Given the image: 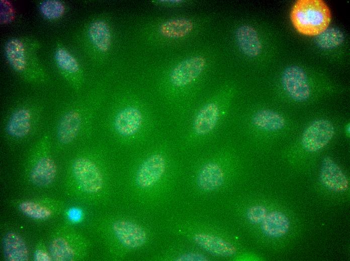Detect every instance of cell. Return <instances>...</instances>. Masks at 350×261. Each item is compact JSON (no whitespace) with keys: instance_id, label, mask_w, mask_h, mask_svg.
Segmentation results:
<instances>
[{"instance_id":"obj_26","label":"cell","mask_w":350,"mask_h":261,"mask_svg":"<svg viewBox=\"0 0 350 261\" xmlns=\"http://www.w3.org/2000/svg\"><path fill=\"white\" fill-rule=\"evenodd\" d=\"M38 8L41 14L46 19L56 21L65 13L66 6L58 0H45L40 2Z\"/></svg>"},{"instance_id":"obj_4","label":"cell","mask_w":350,"mask_h":261,"mask_svg":"<svg viewBox=\"0 0 350 261\" xmlns=\"http://www.w3.org/2000/svg\"><path fill=\"white\" fill-rule=\"evenodd\" d=\"M45 106V101L39 97H27L15 104L3 122L4 138L14 143L33 138L40 126Z\"/></svg>"},{"instance_id":"obj_3","label":"cell","mask_w":350,"mask_h":261,"mask_svg":"<svg viewBox=\"0 0 350 261\" xmlns=\"http://www.w3.org/2000/svg\"><path fill=\"white\" fill-rule=\"evenodd\" d=\"M40 47V43L36 40L23 37L10 38L4 46L9 65L19 77L29 84L44 85L50 80L38 56Z\"/></svg>"},{"instance_id":"obj_9","label":"cell","mask_w":350,"mask_h":261,"mask_svg":"<svg viewBox=\"0 0 350 261\" xmlns=\"http://www.w3.org/2000/svg\"><path fill=\"white\" fill-rule=\"evenodd\" d=\"M53 60L64 80L73 90H79L82 82L81 69L75 57L64 45L58 43L54 51Z\"/></svg>"},{"instance_id":"obj_25","label":"cell","mask_w":350,"mask_h":261,"mask_svg":"<svg viewBox=\"0 0 350 261\" xmlns=\"http://www.w3.org/2000/svg\"><path fill=\"white\" fill-rule=\"evenodd\" d=\"M49 249L52 259L54 260L69 261L72 260L74 256L72 248L65 240L60 237L51 241Z\"/></svg>"},{"instance_id":"obj_11","label":"cell","mask_w":350,"mask_h":261,"mask_svg":"<svg viewBox=\"0 0 350 261\" xmlns=\"http://www.w3.org/2000/svg\"><path fill=\"white\" fill-rule=\"evenodd\" d=\"M335 134V128L331 121L326 119L313 121L304 130L301 144L307 152H315L325 147Z\"/></svg>"},{"instance_id":"obj_20","label":"cell","mask_w":350,"mask_h":261,"mask_svg":"<svg viewBox=\"0 0 350 261\" xmlns=\"http://www.w3.org/2000/svg\"><path fill=\"white\" fill-rule=\"evenodd\" d=\"M250 123L258 131L271 133L279 131L285 126L284 118L278 112L262 109L255 112L251 117Z\"/></svg>"},{"instance_id":"obj_33","label":"cell","mask_w":350,"mask_h":261,"mask_svg":"<svg viewBox=\"0 0 350 261\" xmlns=\"http://www.w3.org/2000/svg\"><path fill=\"white\" fill-rule=\"evenodd\" d=\"M345 131H346L347 134H349V124L346 126Z\"/></svg>"},{"instance_id":"obj_15","label":"cell","mask_w":350,"mask_h":261,"mask_svg":"<svg viewBox=\"0 0 350 261\" xmlns=\"http://www.w3.org/2000/svg\"><path fill=\"white\" fill-rule=\"evenodd\" d=\"M319 177L323 185L330 190L340 192L348 187L347 178L329 157H325L322 160Z\"/></svg>"},{"instance_id":"obj_5","label":"cell","mask_w":350,"mask_h":261,"mask_svg":"<svg viewBox=\"0 0 350 261\" xmlns=\"http://www.w3.org/2000/svg\"><path fill=\"white\" fill-rule=\"evenodd\" d=\"M224 114L218 101L206 102L188 122L182 139L188 144H199L212 139L224 124Z\"/></svg>"},{"instance_id":"obj_7","label":"cell","mask_w":350,"mask_h":261,"mask_svg":"<svg viewBox=\"0 0 350 261\" xmlns=\"http://www.w3.org/2000/svg\"><path fill=\"white\" fill-rule=\"evenodd\" d=\"M71 172L77 186L86 193H97L103 187V172L97 163L90 157L79 156L74 159Z\"/></svg>"},{"instance_id":"obj_1","label":"cell","mask_w":350,"mask_h":261,"mask_svg":"<svg viewBox=\"0 0 350 261\" xmlns=\"http://www.w3.org/2000/svg\"><path fill=\"white\" fill-rule=\"evenodd\" d=\"M99 123L107 139L122 144H133L158 139L159 122L137 105L122 106Z\"/></svg>"},{"instance_id":"obj_16","label":"cell","mask_w":350,"mask_h":261,"mask_svg":"<svg viewBox=\"0 0 350 261\" xmlns=\"http://www.w3.org/2000/svg\"><path fill=\"white\" fill-rule=\"evenodd\" d=\"M56 174L57 167L54 160L49 156L42 155L33 164L29 178L35 186L44 187L53 182Z\"/></svg>"},{"instance_id":"obj_19","label":"cell","mask_w":350,"mask_h":261,"mask_svg":"<svg viewBox=\"0 0 350 261\" xmlns=\"http://www.w3.org/2000/svg\"><path fill=\"white\" fill-rule=\"evenodd\" d=\"M235 37L237 45L241 52L249 57L258 56L262 45L256 30L249 25L239 26L235 31Z\"/></svg>"},{"instance_id":"obj_12","label":"cell","mask_w":350,"mask_h":261,"mask_svg":"<svg viewBox=\"0 0 350 261\" xmlns=\"http://www.w3.org/2000/svg\"><path fill=\"white\" fill-rule=\"evenodd\" d=\"M282 84L286 93L293 100L302 102L310 95V87L305 71L301 67L292 65L283 71Z\"/></svg>"},{"instance_id":"obj_17","label":"cell","mask_w":350,"mask_h":261,"mask_svg":"<svg viewBox=\"0 0 350 261\" xmlns=\"http://www.w3.org/2000/svg\"><path fill=\"white\" fill-rule=\"evenodd\" d=\"M195 243L208 253L220 257H229L236 254L235 247L224 239L212 234L200 233L193 237Z\"/></svg>"},{"instance_id":"obj_8","label":"cell","mask_w":350,"mask_h":261,"mask_svg":"<svg viewBox=\"0 0 350 261\" xmlns=\"http://www.w3.org/2000/svg\"><path fill=\"white\" fill-rule=\"evenodd\" d=\"M167 168L164 155L160 152L153 153L138 165L134 175V182L140 188H151L163 178Z\"/></svg>"},{"instance_id":"obj_27","label":"cell","mask_w":350,"mask_h":261,"mask_svg":"<svg viewBox=\"0 0 350 261\" xmlns=\"http://www.w3.org/2000/svg\"><path fill=\"white\" fill-rule=\"evenodd\" d=\"M19 209L26 216L35 219H47L51 214L47 208L32 201L21 203Z\"/></svg>"},{"instance_id":"obj_22","label":"cell","mask_w":350,"mask_h":261,"mask_svg":"<svg viewBox=\"0 0 350 261\" xmlns=\"http://www.w3.org/2000/svg\"><path fill=\"white\" fill-rule=\"evenodd\" d=\"M290 222L288 217L282 212L273 211L267 213L261 223L262 232L271 237H279L284 235L288 231Z\"/></svg>"},{"instance_id":"obj_24","label":"cell","mask_w":350,"mask_h":261,"mask_svg":"<svg viewBox=\"0 0 350 261\" xmlns=\"http://www.w3.org/2000/svg\"><path fill=\"white\" fill-rule=\"evenodd\" d=\"M342 32L336 28H327L316 36V43L320 48L330 49L340 45L344 40Z\"/></svg>"},{"instance_id":"obj_14","label":"cell","mask_w":350,"mask_h":261,"mask_svg":"<svg viewBox=\"0 0 350 261\" xmlns=\"http://www.w3.org/2000/svg\"><path fill=\"white\" fill-rule=\"evenodd\" d=\"M114 234L119 242L125 247L135 249L143 245L147 240L144 229L132 222L119 220L112 225Z\"/></svg>"},{"instance_id":"obj_6","label":"cell","mask_w":350,"mask_h":261,"mask_svg":"<svg viewBox=\"0 0 350 261\" xmlns=\"http://www.w3.org/2000/svg\"><path fill=\"white\" fill-rule=\"evenodd\" d=\"M331 13L321 0H298L293 5L291 20L296 30L306 36H317L331 21Z\"/></svg>"},{"instance_id":"obj_32","label":"cell","mask_w":350,"mask_h":261,"mask_svg":"<svg viewBox=\"0 0 350 261\" xmlns=\"http://www.w3.org/2000/svg\"><path fill=\"white\" fill-rule=\"evenodd\" d=\"M68 216L70 220L78 221L80 218L81 212L76 208H72L69 211Z\"/></svg>"},{"instance_id":"obj_28","label":"cell","mask_w":350,"mask_h":261,"mask_svg":"<svg viewBox=\"0 0 350 261\" xmlns=\"http://www.w3.org/2000/svg\"><path fill=\"white\" fill-rule=\"evenodd\" d=\"M267 210L263 206L256 205L249 208L246 216L249 222L253 224L261 223L267 214Z\"/></svg>"},{"instance_id":"obj_23","label":"cell","mask_w":350,"mask_h":261,"mask_svg":"<svg viewBox=\"0 0 350 261\" xmlns=\"http://www.w3.org/2000/svg\"><path fill=\"white\" fill-rule=\"evenodd\" d=\"M194 28L193 22L186 18L171 19L163 22L159 27L160 34L169 38H181L190 34Z\"/></svg>"},{"instance_id":"obj_2","label":"cell","mask_w":350,"mask_h":261,"mask_svg":"<svg viewBox=\"0 0 350 261\" xmlns=\"http://www.w3.org/2000/svg\"><path fill=\"white\" fill-rule=\"evenodd\" d=\"M94 101L70 100L60 107L51 134L58 144L69 146L93 137L97 123Z\"/></svg>"},{"instance_id":"obj_31","label":"cell","mask_w":350,"mask_h":261,"mask_svg":"<svg viewBox=\"0 0 350 261\" xmlns=\"http://www.w3.org/2000/svg\"><path fill=\"white\" fill-rule=\"evenodd\" d=\"M34 258L37 261H50L52 257L47 252L42 250H36L34 254Z\"/></svg>"},{"instance_id":"obj_18","label":"cell","mask_w":350,"mask_h":261,"mask_svg":"<svg viewBox=\"0 0 350 261\" xmlns=\"http://www.w3.org/2000/svg\"><path fill=\"white\" fill-rule=\"evenodd\" d=\"M86 35L95 49L101 53H107L112 43V34L108 23L103 20H96L89 25Z\"/></svg>"},{"instance_id":"obj_29","label":"cell","mask_w":350,"mask_h":261,"mask_svg":"<svg viewBox=\"0 0 350 261\" xmlns=\"http://www.w3.org/2000/svg\"><path fill=\"white\" fill-rule=\"evenodd\" d=\"M15 17L14 9L7 1H1V22L7 24L12 22Z\"/></svg>"},{"instance_id":"obj_21","label":"cell","mask_w":350,"mask_h":261,"mask_svg":"<svg viewBox=\"0 0 350 261\" xmlns=\"http://www.w3.org/2000/svg\"><path fill=\"white\" fill-rule=\"evenodd\" d=\"M2 245L5 257L9 261H26L28 250L25 242L17 233H7L3 237Z\"/></svg>"},{"instance_id":"obj_13","label":"cell","mask_w":350,"mask_h":261,"mask_svg":"<svg viewBox=\"0 0 350 261\" xmlns=\"http://www.w3.org/2000/svg\"><path fill=\"white\" fill-rule=\"evenodd\" d=\"M219 161L212 160L204 162L198 169L195 178L197 187L205 191L220 188L225 182L226 173Z\"/></svg>"},{"instance_id":"obj_10","label":"cell","mask_w":350,"mask_h":261,"mask_svg":"<svg viewBox=\"0 0 350 261\" xmlns=\"http://www.w3.org/2000/svg\"><path fill=\"white\" fill-rule=\"evenodd\" d=\"M206 66L201 56L188 58L177 65L170 72L168 82L176 89H183L193 84L202 74Z\"/></svg>"},{"instance_id":"obj_30","label":"cell","mask_w":350,"mask_h":261,"mask_svg":"<svg viewBox=\"0 0 350 261\" xmlns=\"http://www.w3.org/2000/svg\"><path fill=\"white\" fill-rule=\"evenodd\" d=\"M178 261H206L208 260L205 255L196 252H188L179 255L176 259Z\"/></svg>"}]
</instances>
